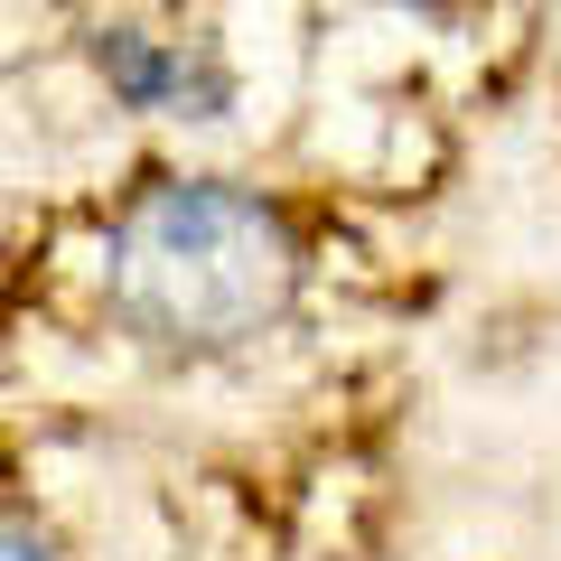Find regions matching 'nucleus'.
Here are the masks:
<instances>
[{
	"label": "nucleus",
	"instance_id": "f03ea898",
	"mask_svg": "<svg viewBox=\"0 0 561 561\" xmlns=\"http://www.w3.org/2000/svg\"><path fill=\"white\" fill-rule=\"evenodd\" d=\"M103 84H113L131 113H179V122H216L225 113V76L206 57H179V47L140 38V28H113V38L94 47Z\"/></svg>",
	"mask_w": 561,
	"mask_h": 561
},
{
	"label": "nucleus",
	"instance_id": "7ed1b4c3",
	"mask_svg": "<svg viewBox=\"0 0 561 561\" xmlns=\"http://www.w3.org/2000/svg\"><path fill=\"white\" fill-rule=\"evenodd\" d=\"M0 561H47V552H38L28 534H10V524H0Z\"/></svg>",
	"mask_w": 561,
	"mask_h": 561
},
{
	"label": "nucleus",
	"instance_id": "f257e3e1",
	"mask_svg": "<svg viewBox=\"0 0 561 561\" xmlns=\"http://www.w3.org/2000/svg\"><path fill=\"white\" fill-rule=\"evenodd\" d=\"M300 290V234L272 197L225 179H150L103 234V300L140 346L225 356Z\"/></svg>",
	"mask_w": 561,
	"mask_h": 561
},
{
	"label": "nucleus",
	"instance_id": "20e7f679",
	"mask_svg": "<svg viewBox=\"0 0 561 561\" xmlns=\"http://www.w3.org/2000/svg\"><path fill=\"white\" fill-rule=\"evenodd\" d=\"M383 10H449V0H383Z\"/></svg>",
	"mask_w": 561,
	"mask_h": 561
}]
</instances>
